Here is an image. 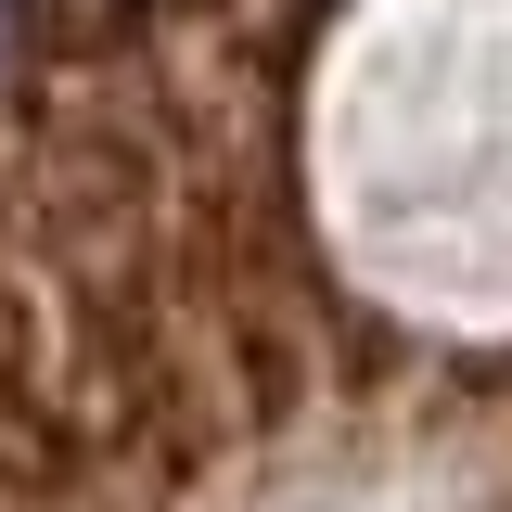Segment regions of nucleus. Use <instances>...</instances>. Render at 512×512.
<instances>
[{
  "label": "nucleus",
  "mask_w": 512,
  "mask_h": 512,
  "mask_svg": "<svg viewBox=\"0 0 512 512\" xmlns=\"http://www.w3.org/2000/svg\"><path fill=\"white\" fill-rule=\"evenodd\" d=\"M0 39H13V0H0Z\"/></svg>",
  "instance_id": "1"
}]
</instances>
